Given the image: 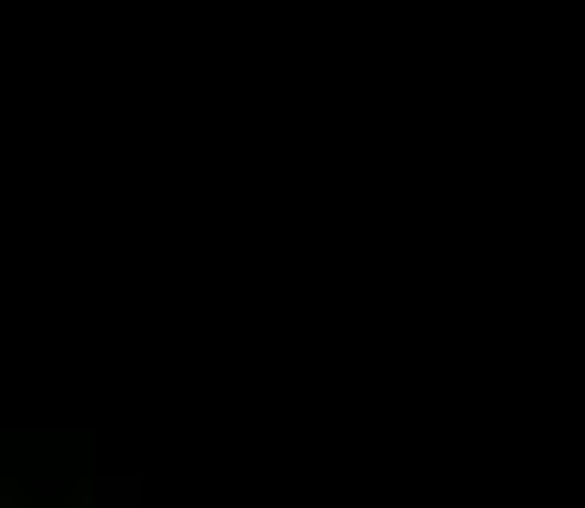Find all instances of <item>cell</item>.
I'll list each match as a JSON object with an SVG mask.
<instances>
[{
    "label": "cell",
    "instance_id": "obj_1",
    "mask_svg": "<svg viewBox=\"0 0 585 508\" xmlns=\"http://www.w3.org/2000/svg\"><path fill=\"white\" fill-rule=\"evenodd\" d=\"M95 508H142V485L136 479H89Z\"/></svg>",
    "mask_w": 585,
    "mask_h": 508
},
{
    "label": "cell",
    "instance_id": "obj_2",
    "mask_svg": "<svg viewBox=\"0 0 585 508\" xmlns=\"http://www.w3.org/2000/svg\"><path fill=\"white\" fill-rule=\"evenodd\" d=\"M0 508H30V503H18V491H6V497H0Z\"/></svg>",
    "mask_w": 585,
    "mask_h": 508
}]
</instances>
